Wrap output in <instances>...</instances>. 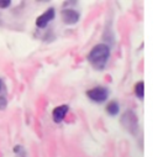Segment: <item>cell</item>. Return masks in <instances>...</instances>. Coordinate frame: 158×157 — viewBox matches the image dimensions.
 Listing matches in <instances>:
<instances>
[{
	"instance_id": "obj_1",
	"label": "cell",
	"mask_w": 158,
	"mask_h": 157,
	"mask_svg": "<svg viewBox=\"0 0 158 157\" xmlns=\"http://www.w3.org/2000/svg\"><path fill=\"white\" fill-rule=\"evenodd\" d=\"M110 57V48L105 43H99L95 47H93V49L90 51L89 56H88V61L90 62V64L96 68V69H102Z\"/></svg>"
},
{
	"instance_id": "obj_2",
	"label": "cell",
	"mask_w": 158,
	"mask_h": 157,
	"mask_svg": "<svg viewBox=\"0 0 158 157\" xmlns=\"http://www.w3.org/2000/svg\"><path fill=\"white\" fill-rule=\"evenodd\" d=\"M121 124L131 134H136L138 130V119L133 111H130V110L126 111L121 116Z\"/></svg>"
},
{
	"instance_id": "obj_3",
	"label": "cell",
	"mask_w": 158,
	"mask_h": 157,
	"mask_svg": "<svg viewBox=\"0 0 158 157\" xmlns=\"http://www.w3.org/2000/svg\"><path fill=\"white\" fill-rule=\"evenodd\" d=\"M86 95L89 99H91L95 103H104L109 96V90L104 87H96L86 91Z\"/></svg>"
},
{
	"instance_id": "obj_4",
	"label": "cell",
	"mask_w": 158,
	"mask_h": 157,
	"mask_svg": "<svg viewBox=\"0 0 158 157\" xmlns=\"http://www.w3.org/2000/svg\"><path fill=\"white\" fill-rule=\"evenodd\" d=\"M53 17H54V9L51 7V9L46 10V12H43L42 15H40V16L36 19V25H37V27L44 28V27L48 25V22L53 20Z\"/></svg>"
},
{
	"instance_id": "obj_5",
	"label": "cell",
	"mask_w": 158,
	"mask_h": 157,
	"mask_svg": "<svg viewBox=\"0 0 158 157\" xmlns=\"http://www.w3.org/2000/svg\"><path fill=\"white\" fill-rule=\"evenodd\" d=\"M62 20L67 25H74L79 20V14L73 9H65L62 11Z\"/></svg>"
},
{
	"instance_id": "obj_6",
	"label": "cell",
	"mask_w": 158,
	"mask_h": 157,
	"mask_svg": "<svg viewBox=\"0 0 158 157\" xmlns=\"http://www.w3.org/2000/svg\"><path fill=\"white\" fill-rule=\"evenodd\" d=\"M68 110H69L68 105H60V106H57V108L53 110V114H52L54 122H60V121H63V119L65 117Z\"/></svg>"
},
{
	"instance_id": "obj_7",
	"label": "cell",
	"mask_w": 158,
	"mask_h": 157,
	"mask_svg": "<svg viewBox=\"0 0 158 157\" xmlns=\"http://www.w3.org/2000/svg\"><path fill=\"white\" fill-rule=\"evenodd\" d=\"M7 105L6 100V91H5V85L2 83V79H0V110L5 109Z\"/></svg>"
},
{
	"instance_id": "obj_8",
	"label": "cell",
	"mask_w": 158,
	"mask_h": 157,
	"mask_svg": "<svg viewBox=\"0 0 158 157\" xmlns=\"http://www.w3.org/2000/svg\"><path fill=\"white\" fill-rule=\"evenodd\" d=\"M118 110H120V105L116 103V101H111L107 106H106V111H107V114H110V115H116V114H118Z\"/></svg>"
},
{
	"instance_id": "obj_9",
	"label": "cell",
	"mask_w": 158,
	"mask_h": 157,
	"mask_svg": "<svg viewBox=\"0 0 158 157\" xmlns=\"http://www.w3.org/2000/svg\"><path fill=\"white\" fill-rule=\"evenodd\" d=\"M135 94H136L137 98L143 99V96H144V84H143V82H139L135 85Z\"/></svg>"
},
{
	"instance_id": "obj_10",
	"label": "cell",
	"mask_w": 158,
	"mask_h": 157,
	"mask_svg": "<svg viewBox=\"0 0 158 157\" xmlns=\"http://www.w3.org/2000/svg\"><path fill=\"white\" fill-rule=\"evenodd\" d=\"M11 4V0H0V9H6Z\"/></svg>"
},
{
	"instance_id": "obj_11",
	"label": "cell",
	"mask_w": 158,
	"mask_h": 157,
	"mask_svg": "<svg viewBox=\"0 0 158 157\" xmlns=\"http://www.w3.org/2000/svg\"><path fill=\"white\" fill-rule=\"evenodd\" d=\"M38 1H42V2H46V1H48V0H38Z\"/></svg>"
}]
</instances>
